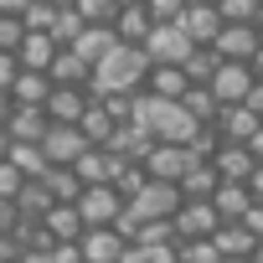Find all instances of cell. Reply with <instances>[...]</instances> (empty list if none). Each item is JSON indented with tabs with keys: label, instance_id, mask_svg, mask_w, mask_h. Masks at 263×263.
Here are the masks:
<instances>
[{
	"label": "cell",
	"instance_id": "cell-15",
	"mask_svg": "<svg viewBox=\"0 0 263 263\" xmlns=\"http://www.w3.org/2000/svg\"><path fill=\"white\" fill-rule=\"evenodd\" d=\"M83 103H88V88H72V83H52V93L42 98V108H47L52 124H78Z\"/></svg>",
	"mask_w": 263,
	"mask_h": 263
},
{
	"label": "cell",
	"instance_id": "cell-29",
	"mask_svg": "<svg viewBox=\"0 0 263 263\" xmlns=\"http://www.w3.org/2000/svg\"><path fill=\"white\" fill-rule=\"evenodd\" d=\"M47 93H52V78L36 72V67H21L16 83H11V98H16V103H42Z\"/></svg>",
	"mask_w": 263,
	"mask_h": 263
},
{
	"label": "cell",
	"instance_id": "cell-37",
	"mask_svg": "<svg viewBox=\"0 0 263 263\" xmlns=\"http://www.w3.org/2000/svg\"><path fill=\"white\" fill-rule=\"evenodd\" d=\"M145 181H150V176H145V165H140V160H119V171H114V181H108V186L129 201V196H135Z\"/></svg>",
	"mask_w": 263,
	"mask_h": 263
},
{
	"label": "cell",
	"instance_id": "cell-39",
	"mask_svg": "<svg viewBox=\"0 0 263 263\" xmlns=\"http://www.w3.org/2000/svg\"><path fill=\"white\" fill-rule=\"evenodd\" d=\"M217 145H222V135H217V124H196L191 135H186V150H191L196 160H212V155H217Z\"/></svg>",
	"mask_w": 263,
	"mask_h": 263
},
{
	"label": "cell",
	"instance_id": "cell-47",
	"mask_svg": "<svg viewBox=\"0 0 263 263\" xmlns=\"http://www.w3.org/2000/svg\"><path fill=\"white\" fill-rule=\"evenodd\" d=\"M47 258H52V263H83L78 242H52V248H47Z\"/></svg>",
	"mask_w": 263,
	"mask_h": 263
},
{
	"label": "cell",
	"instance_id": "cell-62",
	"mask_svg": "<svg viewBox=\"0 0 263 263\" xmlns=\"http://www.w3.org/2000/svg\"><path fill=\"white\" fill-rule=\"evenodd\" d=\"M124 6H145V0H124Z\"/></svg>",
	"mask_w": 263,
	"mask_h": 263
},
{
	"label": "cell",
	"instance_id": "cell-1",
	"mask_svg": "<svg viewBox=\"0 0 263 263\" xmlns=\"http://www.w3.org/2000/svg\"><path fill=\"white\" fill-rule=\"evenodd\" d=\"M145 72H150V57L129 42H114L98 62H93V78H88V98L98 93H140L145 88Z\"/></svg>",
	"mask_w": 263,
	"mask_h": 263
},
{
	"label": "cell",
	"instance_id": "cell-31",
	"mask_svg": "<svg viewBox=\"0 0 263 263\" xmlns=\"http://www.w3.org/2000/svg\"><path fill=\"white\" fill-rule=\"evenodd\" d=\"M181 108H186L196 124H212V119H217V98H212V88H206V83H186Z\"/></svg>",
	"mask_w": 263,
	"mask_h": 263
},
{
	"label": "cell",
	"instance_id": "cell-7",
	"mask_svg": "<svg viewBox=\"0 0 263 263\" xmlns=\"http://www.w3.org/2000/svg\"><path fill=\"white\" fill-rule=\"evenodd\" d=\"M176 26L186 31V42H191V47H212V42H217V31H222V16H217L212 0H186V11H181V21H176Z\"/></svg>",
	"mask_w": 263,
	"mask_h": 263
},
{
	"label": "cell",
	"instance_id": "cell-18",
	"mask_svg": "<svg viewBox=\"0 0 263 263\" xmlns=\"http://www.w3.org/2000/svg\"><path fill=\"white\" fill-rule=\"evenodd\" d=\"M42 227L52 232V242H78V237H83V217H78L72 201H52V206L42 212Z\"/></svg>",
	"mask_w": 263,
	"mask_h": 263
},
{
	"label": "cell",
	"instance_id": "cell-60",
	"mask_svg": "<svg viewBox=\"0 0 263 263\" xmlns=\"http://www.w3.org/2000/svg\"><path fill=\"white\" fill-rule=\"evenodd\" d=\"M248 263H263V242H258V248H253V258H248Z\"/></svg>",
	"mask_w": 263,
	"mask_h": 263
},
{
	"label": "cell",
	"instance_id": "cell-52",
	"mask_svg": "<svg viewBox=\"0 0 263 263\" xmlns=\"http://www.w3.org/2000/svg\"><path fill=\"white\" fill-rule=\"evenodd\" d=\"M16 258H21L16 237H11V232H0V263H16Z\"/></svg>",
	"mask_w": 263,
	"mask_h": 263
},
{
	"label": "cell",
	"instance_id": "cell-17",
	"mask_svg": "<svg viewBox=\"0 0 263 263\" xmlns=\"http://www.w3.org/2000/svg\"><path fill=\"white\" fill-rule=\"evenodd\" d=\"M78 253H83V263H114V258L124 253V237H119L114 227H83Z\"/></svg>",
	"mask_w": 263,
	"mask_h": 263
},
{
	"label": "cell",
	"instance_id": "cell-45",
	"mask_svg": "<svg viewBox=\"0 0 263 263\" xmlns=\"http://www.w3.org/2000/svg\"><path fill=\"white\" fill-rule=\"evenodd\" d=\"M21 16H6V11H0V52H16V42H21Z\"/></svg>",
	"mask_w": 263,
	"mask_h": 263
},
{
	"label": "cell",
	"instance_id": "cell-5",
	"mask_svg": "<svg viewBox=\"0 0 263 263\" xmlns=\"http://www.w3.org/2000/svg\"><path fill=\"white\" fill-rule=\"evenodd\" d=\"M258 26L253 21H222V31H217V42H212V52L222 57V62H248L253 52H258Z\"/></svg>",
	"mask_w": 263,
	"mask_h": 263
},
{
	"label": "cell",
	"instance_id": "cell-34",
	"mask_svg": "<svg viewBox=\"0 0 263 263\" xmlns=\"http://www.w3.org/2000/svg\"><path fill=\"white\" fill-rule=\"evenodd\" d=\"M6 160H11L26 181H31V176H47V165H52V160L42 155V145H11V150H6Z\"/></svg>",
	"mask_w": 263,
	"mask_h": 263
},
{
	"label": "cell",
	"instance_id": "cell-26",
	"mask_svg": "<svg viewBox=\"0 0 263 263\" xmlns=\"http://www.w3.org/2000/svg\"><path fill=\"white\" fill-rule=\"evenodd\" d=\"M217 181H222V176L212 171V160H191V165L181 171L176 186H181V196H201V201H206V196L217 191Z\"/></svg>",
	"mask_w": 263,
	"mask_h": 263
},
{
	"label": "cell",
	"instance_id": "cell-28",
	"mask_svg": "<svg viewBox=\"0 0 263 263\" xmlns=\"http://www.w3.org/2000/svg\"><path fill=\"white\" fill-rule=\"evenodd\" d=\"M11 201H16V212H21V217H42V212L52 206V191H47V181H42V176H31V181H21V186H16V196H11Z\"/></svg>",
	"mask_w": 263,
	"mask_h": 263
},
{
	"label": "cell",
	"instance_id": "cell-11",
	"mask_svg": "<svg viewBox=\"0 0 263 263\" xmlns=\"http://www.w3.org/2000/svg\"><path fill=\"white\" fill-rule=\"evenodd\" d=\"M119 160H124V155H114L108 145H83V155L72 160V176H78L83 186H103V181H114Z\"/></svg>",
	"mask_w": 263,
	"mask_h": 263
},
{
	"label": "cell",
	"instance_id": "cell-10",
	"mask_svg": "<svg viewBox=\"0 0 263 263\" xmlns=\"http://www.w3.org/2000/svg\"><path fill=\"white\" fill-rule=\"evenodd\" d=\"M47 124H52V119H47L42 103H16L11 119H6V140H11V145H42Z\"/></svg>",
	"mask_w": 263,
	"mask_h": 263
},
{
	"label": "cell",
	"instance_id": "cell-4",
	"mask_svg": "<svg viewBox=\"0 0 263 263\" xmlns=\"http://www.w3.org/2000/svg\"><path fill=\"white\" fill-rule=\"evenodd\" d=\"M140 52H145L150 62H181V57L191 52V42H186V31H181L176 21H155V26L145 31Z\"/></svg>",
	"mask_w": 263,
	"mask_h": 263
},
{
	"label": "cell",
	"instance_id": "cell-50",
	"mask_svg": "<svg viewBox=\"0 0 263 263\" xmlns=\"http://www.w3.org/2000/svg\"><path fill=\"white\" fill-rule=\"evenodd\" d=\"M16 217H21V212H16V201H11V196H0V232H11V227H16Z\"/></svg>",
	"mask_w": 263,
	"mask_h": 263
},
{
	"label": "cell",
	"instance_id": "cell-59",
	"mask_svg": "<svg viewBox=\"0 0 263 263\" xmlns=\"http://www.w3.org/2000/svg\"><path fill=\"white\" fill-rule=\"evenodd\" d=\"M253 26H258V36H263V6H258V16H253Z\"/></svg>",
	"mask_w": 263,
	"mask_h": 263
},
{
	"label": "cell",
	"instance_id": "cell-20",
	"mask_svg": "<svg viewBox=\"0 0 263 263\" xmlns=\"http://www.w3.org/2000/svg\"><path fill=\"white\" fill-rule=\"evenodd\" d=\"M150 26H155V21H150V11H145V6H119V11H114V21H108L114 42H129V47H140Z\"/></svg>",
	"mask_w": 263,
	"mask_h": 263
},
{
	"label": "cell",
	"instance_id": "cell-8",
	"mask_svg": "<svg viewBox=\"0 0 263 263\" xmlns=\"http://www.w3.org/2000/svg\"><path fill=\"white\" fill-rule=\"evenodd\" d=\"M181 201H186V196H181V186H176V181H145L135 196H129V206H135L145 222H150V217H171Z\"/></svg>",
	"mask_w": 263,
	"mask_h": 263
},
{
	"label": "cell",
	"instance_id": "cell-36",
	"mask_svg": "<svg viewBox=\"0 0 263 263\" xmlns=\"http://www.w3.org/2000/svg\"><path fill=\"white\" fill-rule=\"evenodd\" d=\"M135 242H145V248H176L181 237H176V227H171V217H150V222H140V232H135Z\"/></svg>",
	"mask_w": 263,
	"mask_h": 263
},
{
	"label": "cell",
	"instance_id": "cell-40",
	"mask_svg": "<svg viewBox=\"0 0 263 263\" xmlns=\"http://www.w3.org/2000/svg\"><path fill=\"white\" fill-rule=\"evenodd\" d=\"M119 6H124V0H72V11H78L88 26H108Z\"/></svg>",
	"mask_w": 263,
	"mask_h": 263
},
{
	"label": "cell",
	"instance_id": "cell-46",
	"mask_svg": "<svg viewBox=\"0 0 263 263\" xmlns=\"http://www.w3.org/2000/svg\"><path fill=\"white\" fill-rule=\"evenodd\" d=\"M21 181H26V176H21L11 160H0V196H16V186H21Z\"/></svg>",
	"mask_w": 263,
	"mask_h": 263
},
{
	"label": "cell",
	"instance_id": "cell-43",
	"mask_svg": "<svg viewBox=\"0 0 263 263\" xmlns=\"http://www.w3.org/2000/svg\"><path fill=\"white\" fill-rule=\"evenodd\" d=\"M98 103L108 108V119L129 124V114H135V93H98Z\"/></svg>",
	"mask_w": 263,
	"mask_h": 263
},
{
	"label": "cell",
	"instance_id": "cell-48",
	"mask_svg": "<svg viewBox=\"0 0 263 263\" xmlns=\"http://www.w3.org/2000/svg\"><path fill=\"white\" fill-rule=\"evenodd\" d=\"M16 72H21V62H16V52H0V88L11 93V83H16Z\"/></svg>",
	"mask_w": 263,
	"mask_h": 263
},
{
	"label": "cell",
	"instance_id": "cell-56",
	"mask_svg": "<svg viewBox=\"0 0 263 263\" xmlns=\"http://www.w3.org/2000/svg\"><path fill=\"white\" fill-rule=\"evenodd\" d=\"M248 67H253V78H263V42H258V52L248 57Z\"/></svg>",
	"mask_w": 263,
	"mask_h": 263
},
{
	"label": "cell",
	"instance_id": "cell-38",
	"mask_svg": "<svg viewBox=\"0 0 263 263\" xmlns=\"http://www.w3.org/2000/svg\"><path fill=\"white\" fill-rule=\"evenodd\" d=\"M222 253L212 248V237H181L176 242V263H217Z\"/></svg>",
	"mask_w": 263,
	"mask_h": 263
},
{
	"label": "cell",
	"instance_id": "cell-49",
	"mask_svg": "<svg viewBox=\"0 0 263 263\" xmlns=\"http://www.w3.org/2000/svg\"><path fill=\"white\" fill-rule=\"evenodd\" d=\"M242 227H248V232H253V237L263 242V201H253V206L242 212Z\"/></svg>",
	"mask_w": 263,
	"mask_h": 263
},
{
	"label": "cell",
	"instance_id": "cell-23",
	"mask_svg": "<svg viewBox=\"0 0 263 263\" xmlns=\"http://www.w3.org/2000/svg\"><path fill=\"white\" fill-rule=\"evenodd\" d=\"M47 78L52 83H72V88H88V78H93V67L72 52V47H57V57L47 62Z\"/></svg>",
	"mask_w": 263,
	"mask_h": 263
},
{
	"label": "cell",
	"instance_id": "cell-9",
	"mask_svg": "<svg viewBox=\"0 0 263 263\" xmlns=\"http://www.w3.org/2000/svg\"><path fill=\"white\" fill-rule=\"evenodd\" d=\"M206 88H212L217 108H222V103H242L248 88H253V67H248V62H217V72L206 78Z\"/></svg>",
	"mask_w": 263,
	"mask_h": 263
},
{
	"label": "cell",
	"instance_id": "cell-19",
	"mask_svg": "<svg viewBox=\"0 0 263 263\" xmlns=\"http://www.w3.org/2000/svg\"><path fill=\"white\" fill-rule=\"evenodd\" d=\"M212 248H217L222 258H253L258 237H253L242 222H217V227H212Z\"/></svg>",
	"mask_w": 263,
	"mask_h": 263
},
{
	"label": "cell",
	"instance_id": "cell-44",
	"mask_svg": "<svg viewBox=\"0 0 263 263\" xmlns=\"http://www.w3.org/2000/svg\"><path fill=\"white\" fill-rule=\"evenodd\" d=\"M145 11H150V21H181L186 0H145Z\"/></svg>",
	"mask_w": 263,
	"mask_h": 263
},
{
	"label": "cell",
	"instance_id": "cell-35",
	"mask_svg": "<svg viewBox=\"0 0 263 263\" xmlns=\"http://www.w3.org/2000/svg\"><path fill=\"white\" fill-rule=\"evenodd\" d=\"M47 191H52V201H78V191H83V181L72 176V165H47Z\"/></svg>",
	"mask_w": 263,
	"mask_h": 263
},
{
	"label": "cell",
	"instance_id": "cell-13",
	"mask_svg": "<svg viewBox=\"0 0 263 263\" xmlns=\"http://www.w3.org/2000/svg\"><path fill=\"white\" fill-rule=\"evenodd\" d=\"M83 129L78 124H47V135H42V155L52 160V165H72L78 155H83Z\"/></svg>",
	"mask_w": 263,
	"mask_h": 263
},
{
	"label": "cell",
	"instance_id": "cell-58",
	"mask_svg": "<svg viewBox=\"0 0 263 263\" xmlns=\"http://www.w3.org/2000/svg\"><path fill=\"white\" fill-rule=\"evenodd\" d=\"M6 150H11V140H6V129H0V160H6Z\"/></svg>",
	"mask_w": 263,
	"mask_h": 263
},
{
	"label": "cell",
	"instance_id": "cell-25",
	"mask_svg": "<svg viewBox=\"0 0 263 263\" xmlns=\"http://www.w3.org/2000/svg\"><path fill=\"white\" fill-rule=\"evenodd\" d=\"M253 155H248V145H217V155H212V171L222 176V181H248L253 176Z\"/></svg>",
	"mask_w": 263,
	"mask_h": 263
},
{
	"label": "cell",
	"instance_id": "cell-53",
	"mask_svg": "<svg viewBox=\"0 0 263 263\" xmlns=\"http://www.w3.org/2000/svg\"><path fill=\"white\" fill-rule=\"evenodd\" d=\"M248 155H253V160L263 165V124H258V129H253V135H248Z\"/></svg>",
	"mask_w": 263,
	"mask_h": 263
},
{
	"label": "cell",
	"instance_id": "cell-55",
	"mask_svg": "<svg viewBox=\"0 0 263 263\" xmlns=\"http://www.w3.org/2000/svg\"><path fill=\"white\" fill-rule=\"evenodd\" d=\"M150 263H176V248H150Z\"/></svg>",
	"mask_w": 263,
	"mask_h": 263
},
{
	"label": "cell",
	"instance_id": "cell-14",
	"mask_svg": "<svg viewBox=\"0 0 263 263\" xmlns=\"http://www.w3.org/2000/svg\"><path fill=\"white\" fill-rule=\"evenodd\" d=\"M212 124H217V135H222V145H248V135H253V129H258L263 119H258V114H253L248 103H222Z\"/></svg>",
	"mask_w": 263,
	"mask_h": 263
},
{
	"label": "cell",
	"instance_id": "cell-16",
	"mask_svg": "<svg viewBox=\"0 0 263 263\" xmlns=\"http://www.w3.org/2000/svg\"><path fill=\"white\" fill-rule=\"evenodd\" d=\"M206 201H212L217 222H242V212L253 206V191H248V181H217V191Z\"/></svg>",
	"mask_w": 263,
	"mask_h": 263
},
{
	"label": "cell",
	"instance_id": "cell-12",
	"mask_svg": "<svg viewBox=\"0 0 263 263\" xmlns=\"http://www.w3.org/2000/svg\"><path fill=\"white\" fill-rule=\"evenodd\" d=\"M171 227H176V237H212V227H217V212H212V201H201V196H186V201L171 212Z\"/></svg>",
	"mask_w": 263,
	"mask_h": 263
},
{
	"label": "cell",
	"instance_id": "cell-24",
	"mask_svg": "<svg viewBox=\"0 0 263 263\" xmlns=\"http://www.w3.org/2000/svg\"><path fill=\"white\" fill-rule=\"evenodd\" d=\"M145 93H155V98H181V93H186V72H181V62H150V72H145Z\"/></svg>",
	"mask_w": 263,
	"mask_h": 263
},
{
	"label": "cell",
	"instance_id": "cell-3",
	"mask_svg": "<svg viewBox=\"0 0 263 263\" xmlns=\"http://www.w3.org/2000/svg\"><path fill=\"white\" fill-rule=\"evenodd\" d=\"M78 217H83V227H114V217H119V206H124V196L103 181V186H83L78 191Z\"/></svg>",
	"mask_w": 263,
	"mask_h": 263
},
{
	"label": "cell",
	"instance_id": "cell-22",
	"mask_svg": "<svg viewBox=\"0 0 263 263\" xmlns=\"http://www.w3.org/2000/svg\"><path fill=\"white\" fill-rule=\"evenodd\" d=\"M57 57V42L47 36V31H21V42H16V62L21 67H36V72H47V62Z\"/></svg>",
	"mask_w": 263,
	"mask_h": 263
},
{
	"label": "cell",
	"instance_id": "cell-42",
	"mask_svg": "<svg viewBox=\"0 0 263 263\" xmlns=\"http://www.w3.org/2000/svg\"><path fill=\"white\" fill-rule=\"evenodd\" d=\"M212 6H217V16H222V21H253L263 0H212Z\"/></svg>",
	"mask_w": 263,
	"mask_h": 263
},
{
	"label": "cell",
	"instance_id": "cell-21",
	"mask_svg": "<svg viewBox=\"0 0 263 263\" xmlns=\"http://www.w3.org/2000/svg\"><path fill=\"white\" fill-rule=\"evenodd\" d=\"M78 129H83V140H88V145H108V140H114V129H119V119H108V108H103L98 98H88L83 114H78Z\"/></svg>",
	"mask_w": 263,
	"mask_h": 263
},
{
	"label": "cell",
	"instance_id": "cell-32",
	"mask_svg": "<svg viewBox=\"0 0 263 263\" xmlns=\"http://www.w3.org/2000/svg\"><path fill=\"white\" fill-rule=\"evenodd\" d=\"M83 26H88V21H83V16H78L72 6H57V16H52V26H47V36H52L57 47H72Z\"/></svg>",
	"mask_w": 263,
	"mask_h": 263
},
{
	"label": "cell",
	"instance_id": "cell-6",
	"mask_svg": "<svg viewBox=\"0 0 263 263\" xmlns=\"http://www.w3.org/2000/svg\"><path fill=\"white\" fill-rule=\"evenodd\" d=\"M191 160H196V155H191L186 145L155 140V145L145 150V160H140V165H145V176H150V181H181V171H186Z\"/></svg>",
	"mask_w": 263,
	"mask_h": 263
},
{
	"label": "cell",
	"instance_id": "cell-41",
	"mask_svg": "<svg viewBox=\"0 0 263 263\" xmlns=\"http://www.w3.org/2000/svg\"><path fill=\"white\" fill-rule=\"evenodd\" d=\"M52 16H57V0H26V6H21V26L26 31H47Z\"/></svg>",
	"mask_w": 263,
	"mask_h": 263
},
{
	"label": "cell",
	"instance_id": "cell-63",
	"mask_svg": "<svg viewBox=\"0 0 263 263\" xmlns=\"http://www.w3.org/2000/svg\"><path fill=\"white\" fill-rule=\"evenodd\" d=\"M57 6H72V0H57Z\"/></svg>",
	"mask_w": 263,
	"mask_h": 263
},
{
	"label": "cell",
	"instance_id": "cell-54",
	"mask_svg": "<svg viewBox=\"0 0 263 263\" xmlns=\"http://www.w3.org/2000/svg\"><path fill=\"white\" fill-rule=\"evenodd\" d=\"M11 108H16V98H11L6 88H0V129H6V119H11Z\"/></svg>",
	"mask_w": 263,
	"mask_h": 263
},
{
	"label": "cell",
	"instance_id": "cell-61",
	"mask_svg": "<svg viewBox=\"0 0 263 263\" xmlns=\"http://www.w3.org/2000/svg\"><path fill=\"white\" fill-rule=\"evenodd\" d=\"M217 263H248V258H217Z\"/></svg>",
	"mask_w": 263,
	"mask_h": 263
},
{
	"label": "cell",
	"instance_id": "cell-30",
	"mask_svg": "<svg viewBox=\"0 0 263 263\" xmlns=\"http://www.w3.org/2000/svg\"><path fill=\"white\" fill-rule=\"evenodd\" d=\"M108 47H114V31H108V26H83V31H78V42H72V52H78L88 67H93Z\"/></svg>",
	"mask_w": 263,
	"mask_h": 263
},
{
	"label": "cell",
	"instance_id": "cell-2",
	"mask_svg": "<svg viewBox=\"0 0 263 263\" xmlns=\"http://www.w3.org/2000/svg\"><path fill=\"white\" fill-rule=\"evenodd\" d=\"M129 124H140L150 140H171V145H186V135L196 129V119L181 108V98H155V93H135V114Z\"/></svg>",
	"mask_w": 263,
	"mask_h": 263
},
{
	"label": "cell",
	"instance_id": "cell-27",
	"mask_svg": "<svg viewBox=\"0 0 263 263\" xmlns=\"http://www.w3.org/2000/svg\"><path fill=\"white\" fill-rule=\"evenodd\" d=\"M150 145H155V140L145 135L140 124H119V129H114V140H108V150H114V155H124V160H145V150H150Z\"/></svg>",
	"mask_w": 263,
	"mask_h": 263
},
{
	"label": "cell",
	"instance_id": "cell-33",
	"mask_svg": "<svg viewBox=\"0 0 263 263\" xmlns=\"http://www.w3.org/2000/svg\"><path fill=\"white\" fill-rule=\"evenodd\" d=\"M217 62H222V57H217L212 47H191V52L181 57V72H186V83H206V78L217 72Z\"/></svg>",
	"mask_w": 263,
	"mask_h": 263
},
{
	"label": "cell",
	"instance_id": "cell-51",
	"mask_svg": "<svg viewBox=\"0 0 263 263\" xmlns=\"http://www.w3.org/2000/svg\"><path fill=\"white\" fill-rule=\"evenodd\" d=\"M242 103H248V108L263 119V78H253V88H248V98H242Z\"/></svg>",
	"mask_w": 263,
	"mask_h": 263
},
{
	"label": "cell",
	"instance_id": "cell-57",
	"mask_svg": "<svg viewBox=\"0 0 263 263\" xmlns=\"http://www.w3.org/2000/svg\"><path fill=\"white\" fill-rule=\"evenodd\" d=\"M21 6H26V0H0V11H6V16H21Z\"/></svg>",
	"mask_w": 263,
	"mask_h": 263
}]
</instances>
